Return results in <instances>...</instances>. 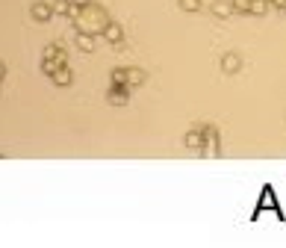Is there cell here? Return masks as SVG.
Masks as SVG:
<instances>
[{
  "instance_id": "6da1fadb",
  "label": "cell",
  "mask_w": 286,
  "mask_h": 248,
  "mask_svg": "<svg viewBox=\"0 0 286 248\" xmlns=\"http://www.w3.org/2000/svg\"><path fill=\"white\" fill-rule=\"evenodd\" d=\"M204 156H219V130L216 127H204V148H201Z\"/></svg>"
},
{
  "instance_id": "7a4b0ae2",
  "label": "cell",
  "mask_w": 286,
  "mask_h": 248,
  "mask_svg": "<svg viewBox=\"0 0 286 248\" xmlns=\"http://www.w3.org/2000/svg\"><path fill=\"white\" fill-rule=\"evenodd\" d=\"M106 100H109L112 106H127L130 104V86H109Z\"/></svg>"
},
{
  "instance_id": "3957f363",
  "label": "cell",
  "mask_w": 286,
  "mask_h": 248,
  "mask_svg": "<svg viewBox=\"0 0 286 248\" xmlns=\"http://www.w3.org/2000/svg\"><path fill=\"white\" fill-rule=\"evenodd\" d=\"M32 12V21H38V24H47L50 18H53V3H41V0H35L30 6Z\"/></svg>"
},
{
  "instance_id": "277c9868",
  "label": "cell",
  "mask_w": 286,
  "mask_h": 248,
  "mask_svg": "<svg viewBox=\"0 0 286 248\" xmlns=\"http://www.w3.org/2000/svg\"><path fill=\"white\" fill-rule=\"evenodd\" d=\"M210 12L216 18H230V15H236V6H233V0H213Z\"/></svg>"
},
{
  "instance_id": "5b68a950",
  "label": "cell",
  "mask_w": 286,
  "mask_h": 248,
  "mask_svg": "<svg viewBox=\"0 0 286 248\" xmlns=\"http://www.w3.org/2000/svg\"><path fill=\"white\" fill-rule=\"evenodd\" d=\"M103 38H106L109 44H121V42H124V30H121V24L109 21V24L103 27Z\"/></svg>"
},
{
  "instance_id": "8992f818",
  "label": "cell",
  "mask_w": 286,
  "mask_h": 248,
  "mask_svg": "<svg viewBox=\"0 0 286 248\" xmlns=\"http://www.w3.org/2000/svg\"><path fill=\"white\" fill-rule=\"evenodd\" d=\"M183 142H186V148H192V151H198V154H201V148H204V127H195V130H189Z\"/></svg>"
},
{
  "instance_id": "52a82bcc",
  "label": "cell",
  "mask_w": 286,
  "mask_h": 248,
  "mask_svg": "<svg viewBox=\"0 0 286 248\" xmlns=\"http://www.w3.org/2000/svg\"><path fill=\"white\" fill-rule=\"evenodd\" d=\"M41 60H56V62H62V65H68V54H65V48H59V44H47L41 50Z\"/></svg>"
},
{
  "instance_id": "ba28073f",
  "label": "cell",
  "mask_w": 286,
  "mask_h": 248,
  "mask_svg": "<svg viewBox=\"0 0 286 248\" xmlns=\"http://www.w3.org/2000/svg\"><path fill=\"white\" fill-rule=\"evenodd\" d=\"M95 38L97 36H92V32H77V48H80L83 54H95V48H97Z\"/></svg>"
},
{
  "instance_id": "9c48e42d",
  "label": "cell",
  "mask_w": 286,
  "mask_h": 248,
  "mask_svg": "<svg viewBox=\"0 0 286 248\" xmlns=\"http://www.w3.org/2000/svg\"><path fill=\"white\" fill-rule=\"evenodd\" d=\"M239 68H242V60H239L236 54H224L222 56V71L224 74H236Z\"/></svg>"
},
{
  "instance_id": "30bf717a",
  "label": "cell",
  "mask_w": 286,
  "mask_h": 248,
  "mask_svg": "<svg viewBox=\"0 0 286 248\" xmlns=\"http://www.w3.org/2000/svg\"><path fill=\"white\" fill-rule=\"evenodd\" d=\"M50 80H53V86H62V89H65V86H71V83H74V74H71V68H68V65H62Z\"/></svg>"
},
{
  "instance_id": "8fae6325",
  "label": "cell",
  "mask_w": 286,
  "mask_h": 248,
  "mask_svg": "<svg viewBox=\"0 0 286 248\" xmlns=\"http://www.w3.org/2000/svg\"><path fill=\"white\" fill-rule=\"evenodd\" d=\"M145 83V71L142 68H127V86L130 89H136V86H142Z\"/></svg>"
},
{
  "instance_id": "7c38bea8",
  "label": "cell",
  "mask_w": 286,
  "mask_h": 248,
  "mask_svg": "<svg viewBox=\"0 0 286 248\" xmlns=\"http://www.w3.org/2000/svg\"><path fill=\"white\" fill-rule=\"evenodd\" d=\"M109 83H112V86H127V68H115V71L109 74Z\"/></svg>"
},
{
  "instance_id": "4fadbf2b",
  "label": "cell",
  "mask_w": 286,
  "mask_h": 248,
  "mask_svg": "<svg viewBox=\"0 0 286 248\" xmlns=\"http://www.w3.org/2000/svg\"><path fill=\"white\" fill-rule=\"evenodd\" d=\"M59 68H62V62H56V60H41V74H47V77H53Z\"/></svg>"
},
{
  "instance_id": "5bb4252c",
  "label": "cell",
  "mask_w": 286,
  "mask_h": 248,
  "mask_svg": "<svg viewBox=\"0 0 286 248\" xmlns=\"http://www.w3.org/2000/svg\"><path fill=\"white\" fill-rule=\"evenodd\" d=\"M272 9V0H251V15H266Z\"/></svg>"
},
{
  "instance_id": "9a60e30c",
  "label": "cell",
  "mask_w": 286,
  "mask_h": 248,
  "mask_svg": "<svg viewBox=\"0 0 286 248\" xmlns=\"http://www.w3.org/2000/svg\"><path fill=\"white\" fill-rule=\"evenodd\" d=\"M71 0H53V15H71Z\"/></svg>"
},
{
  "instance_id": "2e32d148",
  "label": "cell",
  "mask_w": 286,
  "mask_h": 248,
  "mask_svg": "<svg viewBox=\"0 0 286 248\" xmlns=\"http://www.w3.org/2000/svg\"><path fill=\"white\" fill-rule=\"evenodd\" d=\"M177 6H180L183 12H198V9H201V0H177Z\"/></svg>"
},
{
  "instance_id": "e0dca14e",
  "label": "cell",
  "mask_w": 286,
  "mask_h": 248,
  "mask_svg": "<svg viewBox=\"0 0 286 248\" xmlns=\"http://www.w3.org/2000/svg\"><path fill=\"white\" fill-rule=\"evenodd\" d=\"M71 3H77V6H89L92 0H71Z\"/></svg>"
},
{
  "instance_id": "ac0fdd59",
  "label": "cell",
  "mask_w": 286,
  "mask_h": 248,
  "mask_svg": "<svg viewBox=\"0 0 286 248\" xmlns=\"http://www.w3.org/2000/svg\"><path fill=\"white\" fill-rule=\"evenodd\" d=\"M3 77H6V65L0 62V80H3Z\"/></svg>"
}]
</instances>
